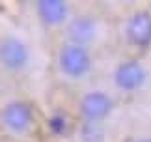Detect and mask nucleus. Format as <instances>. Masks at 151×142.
Returning <instances> with one entry per match:
<instances>
[{"label":"nucleus","mask_w":151,"mask_h":142,"mask_svg":"<svg viewBox=\"0 0 151 142\" xmlns=\"http://www.w3.org/2000/svg\"><path fill=\"white\" fill-rule=\"evenodd\" d=\"M37 13L45 25H62L67 19L69 8L63 0H39Z\"/></svg>","instance_id":"6e6552de"},{"label":"nucleus","mask_w":151,"mask_h":142,"mask_svg":"<svg viewBox=\"0 0 151 142\" xmlns=\"http://www.w3.org/2000/svg\"><path fill=\"white\" fill-rule=\"evenodd\" d=\"M97 36V25L91 17H75L67 25V38L71 39V45L86 47L95 39Z\"/></svg>","instance_id":"0eeeda50"},{"label":"nucleus","mask_w":151,"mask_h":142,"mask_svg":"<svg viewBox=\"0 0 151 142\" xmlns=\"http://www.w3.org/2000/svg\"><path fill=\"white\" fill-rule=\"evenodd\" d=\"M127 39L134 47L146 49L151 45V13L149 11H136L127 21Z\"/></svg>","instance_id":"423d86ee"},{"label":"nucleus","mask_w":151,"mask_h":142,"mask_svg":"<svg viewBox=\"0 0 151 142\" xmlns=\"http://www.w3.org/2000/svg\"><path fill=\"white\" fill-rule=\"evenodd\" d=\"M30 52L24 41H21L19 38L13 36H6L0 39V64L6 69L11 71H19L28 64Z\"/></svg>","instance_id":"f03ea898"},{"label":"nucleus","mask_w":151,"mask_h":142,"mask_svg":"<svg viewBox=\"0 0 151 142\" xmlns=\"http://www.w3.org/2000/svg\"><path fill=\"white\" fill-rule=\"evenodd\" d=\"M60 69L67 77L78 79L86 75L91 67V56L86 47H77V45H65L60 51Z\"/></svg>","instance_id":"f257e3e1"},{"label":"nucleus","mask_w":151,"mask_h":142,"mask_svg":"<svg viewBox=\"0 0 151 142\" xmlns=\"http://www.w3.org/2000/svg\"><path fill=\"white\" fill-rule=\"evenodd\" d=\"M116 86L123 92H134L146 82V69L136 60H125L121 62L114 71Z\"/></svg>","instance_id":"20e7f679"},{"label":"nucleus","mask_w":151,"mask_h":142,"mask_svg":"<svg viewBox=\"0 0 151 142\" xmlns=\"http://www.w3.org/2000/svg\"><path fill=\"white\" fill-rule=\"evenodd\" d=\"M132 142H151V138H136V140H132Z\"/></svg>","instance_id":"9b49d317"},{"label":"nucleus","mask_w":151,"mask_h":142,"mask_svg":"<svg viewBox=\"0 0 151 142\" xmlns=\"http://www.w3.org/2000/svg\"><path fill=\"white\" fill-rule=\"evenodd\" d=\"M34 122V112L24 101H11L2 110V123L13 133H24Z\"/></svg>","instance_id":"7ed1b4c3"},{"label":"nucleus","mask_w":151,"mask_h":142,"mask_svg":"<svg viewBox=\"0 0 151 142\" xmlns=\"http://www.w3.org/2000/svg\"><path fill=\"white\" fill-rule=\"evenodd\" d=\"M49 127L54 135H63L67 131V118L62 114V112H56L49 118Z\"/></svg>","instance_id":"9d476101"},{"label":"nucleus","mask_w":151,"mask_h":142,"mask_svg":"<svg viewBox=\"0 0 151 142\" xmlns=\"http://www.w3.org/2000/svg\"><path fill=\"white\" fill-rule=\"evenodd\" d=\"M114 109V103L104 92H90L80 101V112L86 122H103Z\"/></svg>","instance_id":"39448f33"},{"label":"nucleus","mask_w":151,"mask_h":142,"mask_svg":"<svg viewBox=\"0 0 151 142\" xmlns=\"http://www.w3.org/2000/svg\"><path fill=\"white\" fill-rule=\"evenodd\" d=\"M80 135H82V140L86 142H101L104 138V131L101 123L97 122H86L80 129Z\"/></svg>","instance_id":"1a4fd4ad"}]
</instances>
